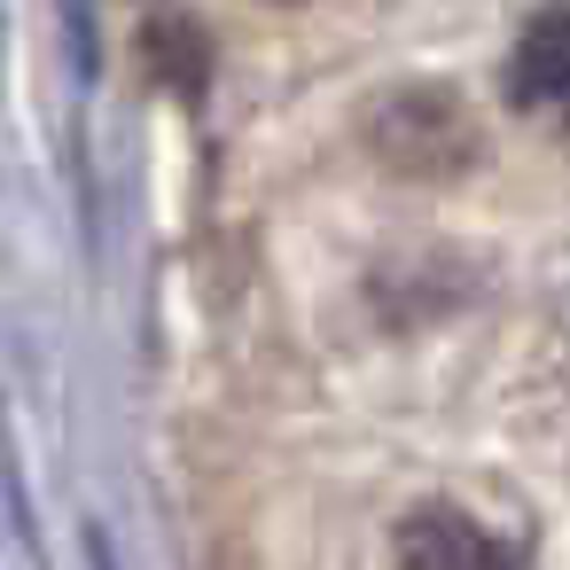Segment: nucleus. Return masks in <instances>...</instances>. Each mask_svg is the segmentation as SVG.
Here are the masks:
<instances>
[{
	"mask_svg": "<svg viewBox=\"0 0 570 570\" xmlns=\"http://www.w3.org/2000/svg\"><path fill=\"white\" fill-rule=\"evenodd\" d=\"M508 95H515V110H531L539 126H570V9H539V17L515 32Z\"/></svg>",
	"mask_w": 570,
	"mask_h": 570,
	"instance_id": "2",
	"label": "nucleus"
},
{
	"mask_svg": "<svg viewBox=\"0 0 570 570\" xmlns=\"http://www.w3.org/2000/svg\"><path fill=\"white\" fill-rule=\"evenodd\" d=\"M149 56H157V71H165L173 87H204V32H196L188 17L157 9V17H149Z\"/></svg>",
	"mask_w": 570,
	"mask_h": 570,
	"instance_id": "4",
	"label": "nucleus"
},
{
	"mask_svg": "<svg viewBox=\"0 0 570 570\" xmlns=\"http://www.w3.org/2000/svg\"><path fill=\"white\" fill-rule=\"evenodd\" d=\"M367 149L399 180H461L476 165V118L453 87H391L367 102Z\"/></svg>",
	"mask_w": 570,
	"mask_h": 570,
	"instance_id": "1",
	"label": "nucleus"
},
{
	"mask_svg": "<svg viewBox=\"0 0 570 570\" xmlns=\"http://www.w3.org/2000/svg\"><path fill=\"white\" fill-rule=\"evenodd\" d=\"M391 570H515V554L461 508H414L391 539Z\"/></svg>",
	"mask_w": 570,
	"mask_h": 570,
	"instance_id": "3",
	"label": "nucleus"
}]
</instances>
